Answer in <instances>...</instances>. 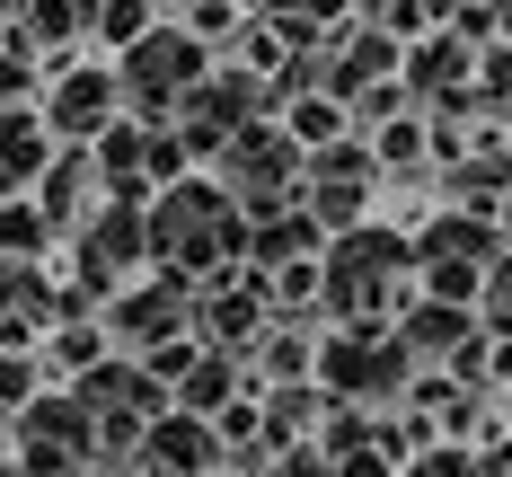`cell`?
<instances>
[{
    "label": "cell",
    "mask_w": 512,
    "mask_h": 477,
    "mask_svg": "<svg viewBox=\"0 0 512 477\" xmlns=\"http://www.w3.org/2000/svg\"><path fill=\"white\" fill-rule=\"evenodd\" d=\"M186 71H195V45H186V36H151L142 62H133V80H142V89H177Z\"/></svg>",
    "instance_id": "1"
},
{
    "label": "cell",
    "mask_w": 512,
    "mask_h": 477,
    "mask_svg": "<svg viewBox=\"0 0 512 477\" xmlns=\"http://www.w3.org/2000/svg\"><path fill=\"white\" fill-rule=\"evenodd\" d=\"M0 9H9V0H0Z\"/></svg>",
    "instance_id": "3"
},
{
    "label": "cell",
    "mask_w": 512,
    "mask_h": 477,
    "mask_svg": "<svg viewBox=\"0 0 512 477\" xmlns=\"http://www.w3.org/2000/svg\"><path fill=\"white\" fill-rule=\"evenodd\" d=\"M380 18H407V9H442V0H371Z\"/></svg>",
    "instance_id": "2"
}]
</instances>
